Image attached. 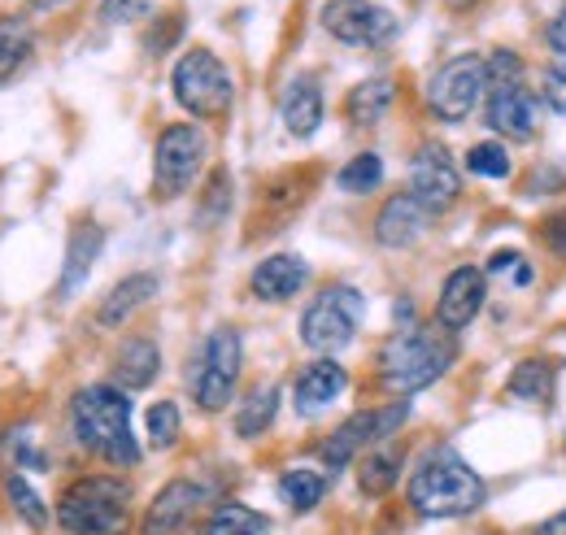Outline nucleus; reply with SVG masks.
<instances>
[{
    "instance_id": "38",
    "label": "nucleus",
    "mask_w": 566,
    "mask_h": 535,
    "mask_svg": "<svg viewBox=\"0 0 566 535\" xmlns=\"http://www.w3.org/2000/svg\"><path fill=\"white\" fill-rule=\"evenodd\" d=\"M545 40H549V49H554L558 57H566V0H563V9L554 13V22H549V31H545Z\"/></svg>"
},
{
    "instance_id": "30",
    "label": "nucleus",
    "mask_w": 566,
    "mask_h": 535,
    "mask_svg": "<svg viewBox=\"0 0 566 535\" xmlns=\"http://www.w3.org/2000/svg\"><path fill=\"white\" fill-rule=\"evenodd\" d=\"M0 487H4V496H9V505H13V514H18L27 527H35V532L49 527V505H44V496H40L18 470H4Z\"/></svg>"
},
{
    "instance_id": "19",
    "label": "nucleus",
    "mask_w": 566,
    "mask_h": 535,
    "mask_svg": "<svg viewBox=\"0 0 566 535\" xmlns=\"http://www.w3.org/2000/svg\"><path fill=\"white\" fill-rule=\"evenodd\" d=\"M280 118L287 135H296V139H310L323 127V92H318L314 78H292L287 83V92L280 101Z\"/></svg>"
},
{
    "instance_id": "6",
    "label": "nucleus",
    "mask_w": 566,
    "mask_h": 535,
    "mask_svg": "<svg viewBox=\"0 0 566 535\" xmlns=\"http://www.w3.org/2000/svg\"><path fill=\"white\" fill-rule=\"evenodd\" d=\"M240 366H244L240 332L235 327H213L206 335V344L197 348V357H192V370H188L192 397L206 413H218L222 405H231L235 384H240Z\"/></svg>"
},
{
    "instance_id": "32",
    "label": "nucleus",
    "mask_w": 566,
    "mask_h": 535,
    "mask_svg": "<svg viewBox=\"0 0 566 535\" xmlns=\"http://www.w3.org/2000/svg\"><path fill=\"white\" fill-rule=\"evenodd\" d=\"M0 453H9V470H49V453L35 444V431L31 427H13V431H4V440H0Z\"/></svg>"
},
{
    "instance_id": "35",
    "label": "nucleus",
    "mask_w": 566,
    "mask_h": 535,
    "mask_svg": "<svg viewBox=\"0 0 566 535\" xmlns=\"http://www.w3.org/2000/svg\"><path fill=\"white\" fill-rule=\"evenodd\" d=\"M148 4L153 0H101V18L109 27H127V22H140L144 13H148Z\"/></svg>"
},
{
    "instance_id": "15",
    "label": "nucleus",
    "mask_w": 566,
    "mask_h": 535,
    "mask_svg": "<svg viewBox=\"0 0 566 535\" xmlns=\"http://www.w3.org/2000/svg\"><path fill=\"white\" fill-rule=\"evenodd\" d=\"M484 292H489V287H484V270L458 266L444 279L440 296H436V323L453 335L462 332V327H471L475 314L484 310Z\"/></svg>"
},
{
    "instance_id": "40",
    "label": "nucleus",
    "mask_w": 566,
    "mask_h": 535,
    "mask_svg": "<svg viewBox=\"0 0 566 535\" xmlns=\"http://www.w3.org/2000/svg\"><path fill=\"white\" fill-rule=\"evenodd\" d=\"M532 535H566V510H563V514H554L549 523H541Z\"/></svg>"
},
{
    "instance_id": "22",
    "label": "nucleus",
    "mask_w": 566,
    "mask_h": 535,
    "mask_svg": "<svg viewBox=\"0 0 566 535\" xmlns=\"http://www.w3.org/2000/svg\"><path fill=\"white\" fill-rule=\"evenodd\" d=\"M392 101H397V87H392V78L375 74V78H361L354 92H349V101H345V114H349V123H354V127H379V123L388 118Z\"/></svg>"
},
{
    "instance_id": "2",
    "label": "nucleus",
    "mask_w": 566,
    "mask_h": 535,
    "mask_svg": "<svg viewBox=\"0 0 566 535\" xmlns=\"http://www.w3.org/2000/svg\"><path fill=\"white\" fill-rule=\"evenodd\" d=\"M484 479L449 444L427 449L410 474V505L423 518H467L484 505Z\"/></svg>"
},
{
    "instance_id": "11",
    "label": "nucleus",
    "mask_w": 566,
    "mask_h": 535,
    "mask_svg": "<svg viewBox=\"0 0 566 535\" xmlns=\"http://www.w3.org/2000/svg\"><path fill=\"white\" fill-rule=\"evenodd\" d=\"M410 197L423 204L431 218L458 204V197H462V175H458V166H453V157H449L444 144H423L415 153V161H410Z\"/></svg>"
},
{
    "instance_id": "21",
    "label": "nucleus",
    "mask_w": 566,
    "mask_h": 535,
    "mask_svg": "<svg viewBox=\"0 0 566 535\" xmlns=\"http://www.w3.org/2000/svg\"><path fill=\"white\" fill-rule=\"evenodd\" d=\"M153 292H157V274H132V279H123V283L101 301L96 323H101V327H123L136 310H144V305L153 301Z\"/></svg>"
},
{
    "instance_id": "4",
    "label": "nucleus",
    "mask_w": 566,
    "mask_h": 535,
    "mask_svg": "<svg viewBox=\"0 0 566 535\" xmlns=\"http://www.w3.org/2000/svg\"><path fill=\"white\" fill-rule=\"evenodd\" d=\"M66 535H123L132 523V483L118 474H83L57 496Z\"/></svg>"
},
{
    "instance_id": "29",
    "label": "nucleus",
    "mask_w": 566,
    "mask_h": 535,
    "mask_svg": "<svg viewBox=\"0 0 566 535\" xmlns=\"http://www.w3.org/2000/svg\"><path fill=\"white\" fill-rule=\"evenodd\" d=\"M266 532H271V523L258 510H249L240 501H222V505L210 510V518L201 523L197 535H266Z\"/></svg>"
},
{
    "instance_id": "5",
    "label": "nucleus",
    "mask_w": 566,
    "mask_h": 535,
    "mask_svg": "<svg viewBox=\"0 0 566 535\" xmlns=\"http://www.w3.org/2000/svg\"><path fill=\"white\" fill-rule=\"evenodd\" d=\"M170 87H175V101L201 118V123H218L231 114V101H235V83H231V70L213 57L210 49H192L179 57V66L170 74Z\"/></svg>"
},
{
    "instance_id": "7",
    "label": "nucleus",
    "mask_w": 566,
    "mask_h": 535,
    "mask_svg": "<svg viewBox=\"0 0 566 535\" xmlns=\"http://www.w3.org/2000/svg\"><path fill=\"white\" fill-rule=\"evenodd\" d=\"M361 314H366V296L357 287H349V283L323 287L305 305V314H301V339H305V348H314L323 357L327 353H340L345 344H354Z\"/></svg>"
},
{
    "instance_id": "18",
    "label": "nucleus",
    "mask_w": 566,
    "mask_h": 535,
    "mask_svg": "<svg viewBox=\"0 0 566 535\" xmlns=\"http://www.w3.org/2000/svg\"><path fill=\"white\" fill-rule=\"evenodd\" d=\"M305 279H310V266H305L296 253H275V258H266V262L253 266L249 287H253L258 301L283 305V301H292V296L305 287Z\"/></svg>"
},
{
    "instance_id": "27",
    "label": "nucleus",
    "mask_w": 566,
    "mask_h": 535,
    "mask_svg": "<svg viewBox=\"0 0 566 535\" xmlns=\"http://www.w3.org/2000/svg\"><path fill=\"white\" fill-rule=\"evenodd\" d=\"M31 49H35L31 22L27 18H13V13L0 18V87L31 62Z\"/></svg>"
},
{
    "instance_id": "42",
    "label": "nucleus",
    "mask_w": 566,
    "mask_h": 535,
    "mask_svg": "<svg viewBox=\"0 0 566 535\" xmlns=\"http://www.w3.org/2000/svg\"><path fill=\"white\" fill-rule=\"evenodd\" d=\"M31 4H35V9H57L62 0H31Z\"/></svg>"
},
{
    "instance_id": "1",
    "label": "nucleus",
    "mask_w": 566,
    "mask_h": 535,
    "mask_svg": "<svg viewBox=\"0 0 566 535\" xmlns=\"http://www.w3.org/2000/svg\"><path fill=\"white\" fill-rule=\"evenodd\" d=\"M71 431L78 449L96 453L109 466H136L140 462V444L132 436V401L123 388L109 384H92L83 392H74L71 401Z\"/></svg>"
},
{
    "instance_id": "23",
    "label": "nucleus",
    "mask_w": 566,
    "mask_h": 535,
    "mask_svg": "<svg viewBox=\"0 0 566 535\" xmlns=\"http://www.w3.org/2000/svg\"><path fill=\"white\" fill-rule=\"evenodd\" d=\"M554 384H558V366L545 361V357H527L514 366V375L505 379V392L514 401H527V405H545L554 397Z\"/></svg>"
},
{
    "instance_id": "20",
    "label": "nucleus",
    "mask_w": 566,
    "mask_h": 535,
    "mask_svg": "<svg viewBox=\"0 0 566 535\" xmlns=\"http://www.w3.org/2000/svg\"><path fill=\"white\" fill-rule=\"evenodd\" d=\"M157 370H161V348L153 344V339H127L123 348H118V357H114V379H118V388H127V392H140L148 388L153 379H157Z\"/></svg>"
},
{
    "instance_id": "10",
    "label": "nucleus",
    "mask_w": 566,
    "mask_h": 535,
    "mask_svg": "<svg viewBox=\"0 0 566 535\" xmlns=\"http://www.w3.org/2000/svg\"><path fill=\"white\" fill-rule=\"evenodd\" d=\"M406 418H410V405L406 401L375 405V409H361V413H354V418H345V422L323 440V462H327V470L349 466L361 449L384 444L388 436L401 431Z\"/></svg>"
},
{
    "instance_id": "41",
    "label": "nucleus",
    "mask_w": 566,
    "mask_h": 535,
    "mask_svg": "<svg viewBox=\"0 0 566 535\" xmlns=\"http://www.w3.org/2000/svg\"><path fill=\"white\" fill-rule=\"evenodd\" d=\"M444 4H449V9H453V13H467V9H475V4H480V0H444Z\"/></svg>"
},
{
    "instance_id": "17",
    "label": "nucleus",
    "mask_w": 566,
    "mask_h": 535,
    "mask_svg": "<svg viewBox=\"0 0 566 535\" xmlns=\"http://www.w3.org/2000/svg\"><path fill=\"white\" fill-rule=\"evenodd\" d=\"M427 222H431V213H427L423 204L415 201L410 192H397V197L384 201L379 218H375V240L384 249H406V244H415L423 235Z\"/></svg>"
},
{
    "instance_id": "28",
    "label": "nucleus",
    "mask_w": 566,
    "mask_h": 535,
    "mask_svg": "<svg viewBox=\"0 0 566 535\" xmlns=\"http://www.w3.org/2000/svg\"><path fill=\"white\" fill-rule=\"evenodd\" d=\"M401 466H406L401 449H370L361 458V470H357V487L366 496H388L397 487V479H401Z\"/></svg>"
},
{
    "instance_id": "33",
    "label": "nucleus",
    "mask_w": 566,
    "mask_h": 535,
    "mask_svg": "<svg viewBox=\"0 0 566 535\" xmlns=\"http://www.w3.org/2000/svg\"><path fill=\"white\" fill-rule=\"evenodd\" d=\"M144 427H148V444L157 449V453H166V449H175L179 444V405L175 401H157L148 409V418H144Z\"/></svg>"
},
{
    "instance_id": "12",
    "label": "nucleus",
    "mask_w": 566,
    "mask_h": 535,
    "mask_svg": "<svg viewBox=\"0 0 566 535\" xmlns=\"http://www.w3.org/2000/svg\"><path fill=\"white\" fill-rule=\"evenodd\" d=\"M323 27L340 44H361V49H379L397 35V18L375 0H332L323 9Z\"/></svg>"
},
{
    "instance_id": "25",
    "label": "nucleus",
    "mask_w": 566,
    "mask_h": 535,
    "mask_svg": "<svg viewBox=\"0 0 566 535\" xmlns=\"http://www.w3.org/2000/svg\"><path fill=\"white\" fill-rule=\"evenodd\" d=\"M327 496V474L314 466H292L280 474V501L292 514H310L318 510Z\"/></svg>"
},
{
    "instance_id": "14",
    "label": "nucleus",
    "mask_w": 566,
    "mask_h": 535,
    "mask_svg": "<svg viewBox=\"0 0 566 535\" xmlns=\"http://www.w3.org/2000/svg\"><path fill=\"white\" fill-rule=\"evenodd\" d=\"M489 127L510 139H532L541 127V92H532L523 78H505L489 87Z\"/></svg>"
},
{
    "instance_id": "8",
    "label": "nucleus",
    "mask_w": 566,
    "mask_h": 535,
    "mask_svg": "<svg viewBox=\"0 0 566 535\" xmlns=\"http://www.w3.org/2000/svg\"><path fill=\"white\" fill-rule=\"evenodd\" d=\"M493 78H489V62L480 53H458L444 66L431 74L427 83V105L440 123H467L475 114V105L489 96Z\"/></svg>"
},
{
    "instance_id": "39",
    "label": "nucleus",
    "mask_w": 566,
    "mask_h": 535,
    "mask_svg": "<svg viewBox=\"0 0 566 535\" xmlns=\"http://www.w3.org/2000/svg\"><path fill=\"white\" fill-rule=\"evenodd\" d=\"M489 270H493V274H505V270H523V253H493Z\"/></svg>"
},
{
    "instance_id": "16",
    "label": "nucleus",
    "mask_w": 566,
    "mask_h": 535,
    "mask_svg": "<svg viewBox=\"0 0 566 535\" xmlns=\"http://www.w3.org/2000/svg\"><path fill=\"white\" fill-rule=\"evenodd\" d=\"M345 388H349L345 366L332 361V357H318V361L301 366V375H296V384H292V405H296V413L314 418V413H323L327 405L340 401Z\"/></svg>"
},
{
    "instance_id": "24",
    "label": "nucleus",
    "mask_w": 566,
    "mask_h": 535,
    "mask_svg": "<svg viewBox=\"0 0 566 535\" xmlns=\"http://www.w3.org/2000/svg\"><path fill=\"white\" fill-rule=\"evenodd\" d=\"M101 244H105V231H101L96 222H83V227L71 235L66 270H62V283H57V292H62V296H71L74 287H78V283L92 274V262L101 258Z\"/></svg>"
},
{
    "instance_id": "37",
    "label": "nucleus",
    "mask_w": 566,
    "mask_h": 535,
    "mask_svg": "<svg viewBox=\"0 0 566 535\" xmlns=\"http://www.w3.org/2000/svg\"><path fill=\"white\" fill-rule=\"evenodd\" d=\"M541 235H545V244H549V249H554L558 258H566V213H558V218H549Z\"/></svg>"
},
{
    "instance_id": "13",
    "label": "nucleus",
    "mask_w": 566,
    "mask_h": 535,
    "mask_svg": "<svg viewBox=\"0 0 566 535\" xmlns=\"http://www.w3.org/2000/svg\"><path fill=\"white\" fill-rule=\"evenodd\" d=\"M206 501H210L206 483H197V479H170L153 496V505L144 510L140 535H184L197 523V514H201Z\"/></svg>"
},
{
    "instance_id": "26",
    "label": "nucleus",
    "mask_w": 566,
    "mask_h": 535,
    "mask_svg": "<svg viewBox=\"0 0 566 535\" xmlns=\"http://www.w3.org/2000/svg\"><path fill=\"white\" fill-rule=\"evenodd\" d=\"M275 413H280V388H253L240 409H235V436L240 440H258V436H266L271 431V422H275Z\"/></svg>"
},
{
    "instance_id": "34",
    "label": "nucleus",
    "mask_w": 566,
    "mask_h": 535,
    "mask_svg": "<svg viewBox=\"0 0 566 535\" xmlns=\"http://www.w3.org/2000/svg\"><path fill=\"white\" fill-rule=\"evenodd\" d=\"M467 170L471 175H480V179H505L510 175V153L501 148V144H475L471 153H467Z\"/></svg>"
},
{
    "instance_id": "36",
    "label": "nucleus",
    "mask_w": 566,
    "mask_h": 535,
    "mask_svg": "<svg viewBox=\"0 0 566 535\" xmlns=\"http://www.w3.org/2000/svg\"><path fill=\"white\" fill-rule=\"evenodd\" d=\"M541 101H545L549 109L566 114V57H558L554 66L545 70V83H541Z\"/></svg>"
},
{
    "instance_id": "9",
    "label": "nucleus",
    "mask_w": 566,
    "mask_h": 535,
    "mask_svg": "<svg viewBox=\"0 0 566 535\" xmlns=\"http://www.w3.org/2000/svg\"><path fill=\"white\" fill-rule=\"evenodd\" d=\"M206 166V135L197 123H170L166 132L157 135L153 148V192L157 201H175L184 197L197 175Z\"/></svg>"
},
{
    "instance_id": "31",
    "label": "nucleus",
    "mask_w": 566,
    "mask_h": 535,
    "mask_svg": "<svg viewBox=\"0 0 566 535\" xmlns=\"http://www.w3.org/2000/svg\"><path fill=\"white\" fill-rule=\"evenodd\" d=\"M336 183H340V192H349V197L375 192V188L384 183V157H379V153H357V157H349V161L340 166Z\"/></svg>"
},
{
    "instance_id": "3",
    "label": "nucleus",
    "mask_w": 566,
    "mask_h": 535,
    "mask_svg": "<svg viewBox=\"0 0 566 535\" xmlns=\"http://www.w3.org/2000/svg\"><path fill=\"white\" fill-rule=\"evenodd\" d=\"M458 357V339L453 332L436 327H401L388 335V344L379 348V379L392 397H410L431 388Z\"/></svg>"
}]
</instances>
